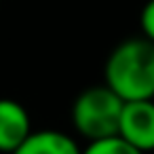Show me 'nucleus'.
<instances>
[{"label": "nucleus", "instance_id": "nucleus-1", "mask_svg": "<svg viewBox=\"0 0 154 154\" xmlns=\"http://www.w3.org/2000/svg\"><path fill=\"white\" fill-rule=\"evenodd\" d=\"M106 87L122 101L154 99V42L146 36L122 40L106 61Z\"/></svg>", "mask_w": 154, "mask_h": 154}, {"label": "nucleus", "instance_id": "nucleus-2", "mask_svg": "<svg viewBox=\"0 0 154 154\" xmlns=\"http://www.w3.org/2000/svg\"><path fill=\"white\" fill-rule=\"evenodd\" d=\"M122 106L125 101L110 87L106 85L89 87L76 97L72 106L74 127L89 141L114 137L118 135Z\"/></svg>", "mask_w": 154, "mask_h": 154}, {"label": "nucleus", "instance_id": "nucleus-3", "mask_svg": "<svg viewBox=\"0 0 154 154\" xmlns=\"http://www.w3.org/2000/svg\"><path fill=\"white\" fill-rule=\"evenodd\" d=\"M118 135L139 152L154 150V99L125 101Z\"/></svg>", "mask_w": 154, "mask_h": 154}, {"label": "nucleus", "instance_id": "nucleus-4", "mask_svg": "<svg viewBox=\"0 0 154 154\" xmlns=\"http://www.w3.org/2000/svg\"><path fill=\"white\" fill-rule=\"evenodd\" d=\"M32 133L28 110L9 97H0V152L13 154Z\"/></svg>", "mask_w": 154, "mask_h": 154}, {"label": "nucleus", "instance_id": "nucleus-5", "mask_svg": "<svg viewBox=\"0 0 154 154\" xmlns=\"http://www.w3.org/2000/svg\"><path fill=\"white\" fill-rule=\"evenodd\" d=\"M13 154H82L78 143L61 131H32Z\"/></svg>", "mask_w": 154, "mask_h": 154}, {"label": "nucleus", "instance_id": "nucleus-6", "mask_svg": "<svg viewBox=\"0 0 154 154\" xmlns=\"http://www.w3.org/2000/svg\"><path fill=\"white\" fill-rule=\"evenodd\" d=\"M82 154H143V152H139L135 146L125 141L120 135H114V137L89 141V146L82 150Z\"/></svg>", "mask_w": 154, "mask_h": 154}, {"label": "nucleus", "instance_id": "nucleus-7", "mask_svg": "<svg viewBox=\"0 0 154 154\" xmlns=\"http://www.w3.org/2000/svg\"><path fill=\"white\" fill-rule=\"evenodd\" d=\"M139 26H141V32L148 40L154 42V0H148L143 11H141V17H139Z\"/></svg>", "mask_w": 154, "mask_h": 154}]
</instances>
